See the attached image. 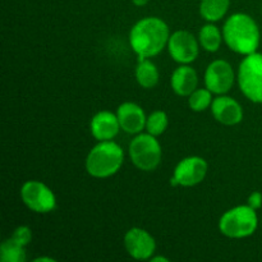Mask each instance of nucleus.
Wrapping results in <instances>:
<instances>
[{
  "mask_svg": "<svg viewBox=\"0 0 262 262\" xmlns=\"http://www.w3.org/2000/svg\"><path fill=\"white\" fill-rule=\"evenodd\" d=\"M247 205L250 207H252L253 210L261 209V206H262V193L261 192H258V191L252 192V193L250 194V197H248Z\"/></svg>",
  "mask_w": 262,
  "mask_h": 262,
  "instance_id": "obj_23",
  "label": "nucleus"
},
{
  "mask_svg": "<svg viewBox=\"0 0 262 262\" xmlns=\"http://www.w3.org/2000/svg\"><path fill=\"white\" fill-rule=\"evenodd\" d=\"M169 26L159 17H146L138 20L129 32L132 50L140 58L159 55L168 46Z\"/></svg>",
  "mask_w": 262,
  "mask_h": 262,
  "instance_id": "obj_1",
  "label": "nucleus"
},
{
  "mask_svg": "<svg viewBox=\"0 0 262 262\" xmlns=\"http://www.w3.org/2000/svg\"><path fill=\"white\" fill-rule=\"evenodd\" d=\"M159 69L148 58H140L136 67V79L143 89H154L159 83Z\"/></svg>",
  "mask_w": 262,
  "mask_h": 262,
  "instance_id": "obj_16",
  "label": "nucleus"
},
{
  "mask_svg": "<svg viewBox=\"0 0 262 262\" xmlns=\"http://www.w3.org/2000/svg\"><path fill=\"white\" fill-rule=\"evenodd\" d=\"M199 84V76L194 68L188 64H182L171 74L170 86L178 96L188 97Z\"/></svg>",
  "mask_w": 262,
  "mask_h": 262,
  "instance_id": "obj_15",
  "label": "nucleus"
},
{
  "mask_svg": "<svg viewBox=\"0 0 262 262\" xmlns=\"http://www.w3.org/2000/svg\"><path fill=\"white\" fill-rule=\"evenodd\" d=\"M168 51L177 63L191 64L199 56L200 42L188 31L178 30L169 37Z\"/></svg>",
  "mask_w": 262,
  "mask_h": 262,
  "instance_id": "obj_9",
  "label": "nucleus"
},
{
  "mask_svg": "<svg viewBox=\"0 0 262 262\" xmlns=\"http://www.w3.org/2000/svg\"><path fill=\"white\" fill-rule=\"evenodd\" d=\"M26 258V247L15 242L12 237L0 246V260L3 262H25Z\"/></svg>",
  "mask_w": 262,
  "mask_h": 262,
  "instance_id": "obj_19",
  "label": "nucleus"
},
{
  "mask_svg": "<svg viewBox=\"0 0 262 262\" xmlns=\"http://www.w3.org/2000/svg\"><path fill=\"white\" fill-rule=\"evenodd\" d=\"M230 7V0H201L200 14L209 22L223 19Z\"/></svg>",
  "mask_w": 262,
  "mask_h": 262,
  "instance_id": "obj_17",
  "label": "nucleus"
},
{
  "mask_svg": "<svg viewBox=\"0 0 262 262\" xmlns=\"http://www.w3.org/2000/svg\"><path fill=\"white\" fill-rule=\"evenodd\" d=\"M129 158L133 165L143 171H152L160 165L163 150L160 142L150 133H138L129 143Z\"/></svg>",
  "mask_w": 262,
  "mask_h": 262,
  "instance_id": "obj_6",
  "label": "nucleus"
},
{
  "mask_svg": "<svg viewBox=\"0 0 262 262\" xmlns=\"http://www.w3.org/2000/svg\"><path fill=\"white\" fill-rule=\"evenodd\" d=\"M211 113L215 119L224 125L239 124L243 119V109L233 97L219 95L211 104Z\"/></svg>",
  "mask_w": 262,
  "mask_h": 262,
  "instance_id": "obj_13",
  "label": "nucleus"
},
{
  "mask_svg": "<svg viewBox=\"0 0 262 262\" xmlns=\"http://www.w3.org/2000/svg\"><path fill=\"white\" fill-rule=\"evenodd\" d=\"M223 31L220 32L219 28L212 23L202 26L199 32V42L202 48L210 53H215L220 49L223 42Z\"/></svg>",
  "mask_w": 262,
  "mask_h": 262,
  "instance_id": "obj_18",
  "label": "nucleus"
},
{
  "mask_svg": "<svg viewBox=\"0 0 262 262\" xmlns=\"http://www.w3.org/2000/svg\"><path fill=\"white\" fill-rule=\"evenodd\" d=\"M258 217L256 210L248 205H239L228 210L219 220V229L228 238H247L256 232Z\"/></svg>",
  "mask_w": 262,
  "mask_h": 262,
  "instance_id": "obj_4",
  "label": "nucleus"
},
{
  "mask_svg": "<svg viewBox=\"0 0 262 262\" xmlns=\"http://www.w3.org/2000/svg\"><path fill=\"white\" fill-rule=\"evenodd\" d=\"M123 163L124 152L117 142L113 140L99 141L87 155L86 170L94 178H109L119 171Z\"/></svg>",
  "mask_w": 262,
  "mask_h": 262,
  "instance_id": "obj_3",
  "label": "nucleus"
},
{
  "mask_svg": "<svg viewBox=\"0 0 262 262\" xmlns=\"http://www.w3.org/2000/svg\"><path fill=\"white\" fill-rule=\"evenodd\" d=\"M169 124L168 115L165 112H161V110H156V112L151 113L147 117L146 120V130L150 135L155 136H161L166 130Z\"/></svg>",
  "mask_w": 262,
  "mask_h": 262,
  "instance_id": "obj_21",
  "label": "nucleus"
},
{
  "mask_svg": "<svg viewBox=\"0 0 262 262\" xmlns=\"http://www.w3.org/2000/svg\"><path fill=\"white\" fill-rule=\"evenodd\" d=\"M120 128L128 135H138L146 128V117L142 107L136 102H123L117 110Z\"/></svg>",
  "mask_w": 262,
  "mask_h": 262,
  "instance_id": "obj_12",
  "label": "nucleus"
},
{
  "mask_svg": "<svg viewBox=\"0 0 262 262\" xmlns=\"http://www.w3.org/2000/svg\"><path fill=\"white\" fill-rule=\"evenodd\" d=\"M151 261L152 262H169V258L164 257V256H152V258H151Z\"/></svg>",
  "mask_w": 262,
  "mask_h": 262,
  "instance_id": "obj_24",
  "label": "nucleus"
},
{
  "mask_svg": "<svg viewBox=\"0 0 262 262\" xmlns=\"http://www.w3.org/2000/svg\"><path fill=\"white\" fill-rule=\"evenodd\" d=\"M124 247L136 260H151L156 251V242L147 230L132 228L124 235Z\"/></svg>",
  "mask_w": 262,
  "mask_h": 262,
  "instance_id": "obj_11",
  "label": "nucleus"
},
{
  "mask_svg": "<svg viewBox=\"0 0 262 262\" xmlns=\"http://www.w3.org/2000/svg\"><path fill=\"white\" fill-rule=\"evenodd\" d=\"M35 262H55V260L51 257H37L33 260Z\"/></svg>",
  "mask_w": 262,
  "mask_h": 262,
  "instance_id": "obj_26",
  "label": "nucleus"
},
{
  "mask_svg": "<svg viewBox=\"0 0 262 262\" xmlns=\"http://www.w3.org/2000/svg\"><path fill=\"white\" fill-rule=\"evenodd\" d=\"M148 2H150V0H132V3L136 7H143V5L147 4Z\"/></svg>",
  "mask_w": 262,
  "mask_h": 262,
  "instance_id": "obj_25",
  "label": "nucleus"
},
{
  "mask_svg": "<svg viewBox=\"0 0 262 262\" xmlns=\"http://www.w3.org/2000/svg\"><path fill=\"white\" fill-rule=\"evenodd\" d=\"M235 81V73L230 63L223 59L211 61L205 72V86L215 95H225Z\"/></svg>",
  "mask_w": 262,
  "mask_h": 262,
  "instance_id": "obj_10",
  "label": "nucleus"
},
{
  "mask_svg": "<svg viewBox=\"0 0 262 262\" xmlns=\"http://www.w3.org/2000/svg\"><path fill=\"white\" fill-rule=\"evenodd\" d=\"M238 86L250 101L262 104V54L245 55L238 68Z\"/></svg>",
  "mask_w": 262,
  "mask_h": 262,
  "instance_id": "obj_5",
  "label": "nucleus"
},
{
  "mask_svg": "<svg viewBox=\"0 0 262 262\" xmlns=\"http://www.w3.org/2000/svg\"><path fill=\"white\" fill-rule=\"evenodd\" d=\"M20 199L31 211L37 214H49L56 207L54 192L40 181L25 182L20 187Z\"/></svg>",
  "mask_w": 262,
  "mask_h": 262,
  "instance_id": "obj_7",
  "label": "nucleus"
},
{
  "mask_svg": "<svg viewBox=\"0 0 262 262\" xmlns=\"http://www.w3.org/2000/svg\"><path fill=\"white\" fill-rule=\"evenodd\" d=\"M91 133L97 141H110L115 138L122 129L117 114L107 110L96 113L91 119Z\"/></svg>",
  "mask_w": 262,
  "mask_h": 262,
  "instance_id": "obj_14",
  "label": "nucleus"
},
{
  "mask_svg": "<svg viewBox=\"0 0 262 262\" xmlns=\"http://www.w3.org/2000/svg\"><path fill=\"white\" fill-rule=\"evenodd\" d=\"M212 92L209 89H197L188 96V105L193 112H205L211 107Z\"/></svg>",
  "mask_w": 262,
  "mask_h": 262,
  "instance_id": "obj_20",
  "label": "nucleus"
},
{
  "mask_svg": "<svg viewBox=\"0 0 262 262\" xmlns=\"http://www.w3.org/2000/svg\"><path fill=\"white\" fill-rule=\"evenodd\" d=\"M207 169L209 165L206 160L200 156H188L182 159L174 169V174L170 179L171 186H197L206 178Z\"/></svg>",
  "mask_w": 262,
  "mask_h": 262,
  "instance_id": "obj_8",
  "label": "nucleus"
},
{
  "mask_svg": "<svg viewBox=\"0 0 262 262\" xmlns=\"http://www.w3.org/2000/svg\"><path fill=\"white\" fill-rule=\"evenodd\" d=\"M223 38L232 51L241 55H250L256 53L260 46V28L251 15L235 13L225 20Z\"/></svg>",
  "mask_w": 262,
  "mask_h": 262,
  "instance_id": "obj_2",
  "label": "nucleus"
},
{
  "mask_svg": "<svg viewBox=\"0 0 262 262\" xmlns=\"http://www.w3.org/2000/svg\"><path fill=\"white\" fill-rule=\"evenodd\" d=\"M12 238L15 242L26 247V246L30 245L31 239H32V230L28 227H26V225H20V227L15 228L12 234Z\"/></svg>",
  "mask_w": 262,
  "mask_h": 262,
  "instance_id": "obj_22",
  "label": "nucleus"
}]
</instances>
